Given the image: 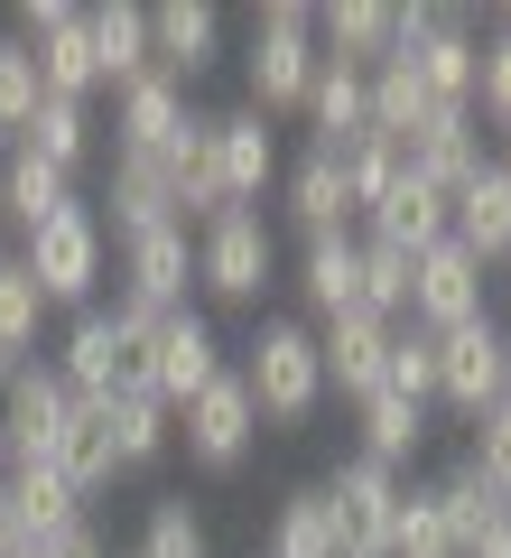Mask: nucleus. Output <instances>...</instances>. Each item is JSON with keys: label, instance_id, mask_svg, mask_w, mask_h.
Segmentation results:
<instances>
[{"label": "nucleus", "instance_id": "nucleus-31", "mask_svg": "<svg viewBox=\"0 0 511 558\" xmlns=\"http://www.w3.org/2000/svg\"><path fill=\"white\" fill-rule=\"evenodd\" d=\"M38 336H47V289L28 279L20 252H0V354L28 363V354H38Z\"/></svg>", "mask_w": 511, "mask_h": 558}, {"label": "nucleus", "instance_id": "nucleus-24", "mask_svg": "<svg viewBox=\"0 0 511 558\" xmlns=\"http://www.w3.org/2000/svg\"><path fill=\"white\" fill-rule=\"evenodd\" d=\"M363 242H391V252H437V242H447V196H437L428 178H400L391 196L373 205V215H363Z\"/></svg>", "mask_w": 511, "mask_h": 558}, {"label": "nucleus", "instance_id": "nucleus-3", "mask_svg": "<svg viewBox=\"0 0 511 558\" xmlns=\"http://www.w3.org/2000/svg\"><path fill=\"white\" fill-rule=\"evenodd\" d=\"M20 260H28V279L47 289V307H75V317H84L94 289L112 279V233H102V215L75 196L57 223H38V233L20 242Z\"/></svg>", "mask_w": 511, "mask_h": 558}, {"label": "nucleus", "instance_id": "nucleus-15", "mask_svg": "<svg viewBox=\"0 0 511 558\" xmlns=\"http://www.w3.org/2000/svg\"><path fill=\"white\" fill-rule=\"evenodd\" d=\"M102 233L139 242L158 223H178V186H168V159H139V149H112V178H102Z\"/></svg>", "mask_w": 511, "mask_h": 558}, {"label": "nucleus", "instance_id": "nucleus-49", "mask_svg": "<svg viewBox=\"0 0 511 558\" xmlns=\"http://www.w3.org/2000/svg\"><path fill=\"white\" fill-rule=\"evenodd\" d=\"M0 149H10V131H0Z\"/></svg>", "mask_w": 511, "mask_h": 558}, {"label": "nucleus", "instance_id": "nucleus-38", "mask_svg": "<svg viewBox=\"0 0 511 558\" xmlns=\"http://www.w3.org/2000/svg\"><path fill=\"white\" fill-rule=\"evenodd\" d=\"M474 121L511 140V10H492V38H484V65H474Z\"/></svg>", "mask_w": 511, "mask_h": 558}, {"label": "nucleus", "instance_id": "nucleus-37", "mask_svg": "<svg viewBox=\"0 0 511 558\" xmlns=\"http://www.w3.org/2000/svg\"><path fill=\"white\" fill-rule=\"evenodd\" d=\"M381 391H400V400H418V410H437V336H428V326H391Z\"/></svg>", "mask_w": 511, "mask_h": 558}, {"label": "nucleus", "instance_id": "nucleus-6", "mask_svg": "<svg viewBox=\"0 0 511 558\" xmlns=\"http://www.w3.org/2000/svg\"><path fill=\"white\" fill-rule=\"evenodd\" d=\"M178 438H186V465H205V475H233V465L260 447V410H252V391H242L233 363H223V381H205V391L178 410Z\"/></svg>", "mask_w": 511, "mask_h": 558}, {"label": "nucleus", "instance_id": "nucleus-20", "mask_svg": "<svg viewBox=\"0 0 511 558\" xmlns=\"http://www.w3.org/2000/svg\"><path fill=\"white\" fill-rule=\"evenodd\" d=\"M307 149L316 159H344L363 131H373V102H363V65H334V57H316V84H307Z\"/></svg>", "mask_w": 511, "mask_h": 558}, {"label": "nucleus", "instance_id": "nucleus-44", "mask_svg": "<svg viewBox=\"0 0 511 558\" xmlns=\"http://www.w3.org/2000/svg\"><path fill=\"white\" fill-rule=\"evenodd\" d=\"M455 558H511V502H502V512H492V521H484V531H474Z\"/></svg>", "mask_w": 511, "mask_h": 558}, {"label": "nucleus", "instance_id": "nucleus-34", "mask_svg": "<svg viewBox=\"0 0 511 558\" xmlns=\"http://www.w3.org/2000/svg\"><path fill=\"white\" fill-rule=\"evenodd\" d=\"M10 512H20V521H28V539H38V531H57V521H75V512H84V494L38 457V465H10Z\"/></svg>", "mask_w": 511, "mask_h": 558}, {"label": "nucleus", "instance_id": "nucleus-2", "mask_svg": "<svg viewBox=\"0 0 511 558\" xmlns=\"http://www.w3.org/2000/svg\"><path fill=\"white\" fill-rule=\"evenodd\" d=\"M242 84H252V112L279 121L307 102L316 84V10H297V0H270V10H252V38H242Z\"/></svg>", "mask_w": 511, "mask_h": 558}, {"label": "nucleus", "instance_id": "nucleus-16", "mask_svg": "<svg viewBox=\"0 0 511 558\" xmlns=\"http://www.w3.org/2000/svg\"><path fill=\"white\" fill-rule=\"evenodd\" d=\"M400 159H410V178H428L437 196H455V186L484 168V121H474V102H437V112L400 140Z\"/></svg>", "mask_w": 511, "mask_h": 558}, {"label": "nucleus", "instance_id": "nucleus-41", "mask_svg": "<svg viewBox=\"0 0 511 558\" xmlns=\"http://www.w3.org/2000/svg\"><path fill=\"white\" fill-rule=\"evenodd\" d=\"M465 428H474V447H465V465H474V475H484L492 494L511 502V400H492V410H474Z\"/></svg>", "mask_w": 511, "mask_h": 558}, {"label": "nucleus", "instance_id": "nucleus-26", "mask_svg": "<svg viewBox=\"0 0 511 558\" xmlns=\"http://www.w3.org/2000/svg\"><path fill=\"white\" fill-rule=\"evenodd\" d=\"M47 465H57V475L75 484L84 502H94L102 484L121 475V457H112V428H102V400H75V410H65V428H57V447H47Z\"/></svg>", "mask_w": 511, "mask_h": 558}, {"label": "nucleus", "instance_id": "nucleus-50", "mask_svg": "<svg viewBox=\"0 0 511 558\" xmlns=\"http://www.w3.org/2000/svg\"><path fill=\"white\" fill-rule=\"evenodd\" d=\"M20 558H28V549H20Z\"/></svg>", "mask_w": 511, "mask_h": 558}, {"label": "nucleus", "instance_id": "nucleus-30", "mask_svg": "<svg viewBox=\"0 0 511 558\" xmlns=\"http://www.w3.org/2000/svg\"><path fill=\"white\" fill-rule=\"evenodd\" d=\"M102 428H112L121 475H131V465H158V457H168V438H178V418L158 410L149 391H112V400H102Z\"/></svg>", "mask_w": 511, "mask_h": 558}, {"label": "nucleus", "instance_id": "nucleus-11", "mask_svg": "<svg viewBox=\"0 0 511 558\" xmlns=\"http://www.w3.org/2000/svg\"><path fill=\"white\" fill-rule=\"evenodd\" d=\"M205 149H215V178L233 205H260L279 186V121H260L252 102H233V112H205Z\"/></svg>", "mask_w": 511, "mask_h": 558}, {"label": "nucleus", "instance_id": "nucleus-25", "mask_svg": "<svg viewBox=\"0 0 511 558\" xmlns=\"http://www.w3.org/2000/svg\"><path fill=\"white\" fill-rule=\"evenodd\" d=\"M84 38H94V75L121 94L131 75H149V0H94Z\"/></svg>", "mask_w": 511, "mask_h": 558}, {"label": "nucleus", "instance_id": "nucleus-46", "mask_svg": "<svg viewBox=\"0 0 511 558\" xmlns=\"http://www.w3.org/2000/svg\"><path fill=\"white\" fill-rule=\"evenodd\" d=\"M492 168H502V186H511V149H502V159H492Z\"/></svg>", "mask_w": 511, "mask_h": 558}, {"label": "nucleus", "instance_id": "nucleus-33", "mask_svg": "<svg viewBox=\"0 0 511 558\" xmlns=\"http://www.w3.org/2000/svg\"><path fill=\"white\" fill-rule=\"evenodd\" d=\"M20 149H38L47 168H65V178H75V168L94 159V121H84V102H57V94H38V112H28Z\"/></svg>", "mask_w": 511, "mask_h": 558}, {"label": "nucleus", "instance_id": "nucleus-22", "mask_svg": "<svg viewBox=\"0 0 511 558\" xmlns=\"http://www.w3.org/2000/svg\"><path fill=\"white\" fill-rule=\"evenodd\" d=\"M297 307H307V326L354 317V307H363V233L297 242Z\"/></svg>", "mask_w": 511, "mask_h": 558}, {"label": "nucleus", "instance_id": "nucleus-35", "mask_svg": "<svg viewBox=\"0 0 511 558\" xmlns=\"http://www.w3.org/2000/svg\"><path fill=\"white\" fill-rule=\"evenodd\" d=\"M131 558H215V539H205V521H196L186 494H158L149 512H139V549Z\"/></svg>", "mask_w": 511, "mask_h": 558}, {"label": "nucleus", "instance_id": "nucleus-7", "mask_svg": "<svg viewBox=\"0 0 511 558\" xmlns=\"http://www.w3.org/2000/svg\"><path fill=\"white\" fill-rule=\"evenodd\" d=\"M10 38L38 57V94L84 102V94L102 84V75H94V38H84V10H75V0H28Z\"/></svg>", "mask_w": 511, "mask_h": 558}, {"label": "nucleus", "instance_id": "nucleus-18", "mask_svg": "<svg viewBox=\"0 0 511 558\" xmlns=\"http://www.w3.org/2000/svg\"><path fill=\"white\" fill-rule=\"evenodd\" d=\"M279 215H289L297 242H334V233H354V196H344V168L334 159H289L279 168Z\"/></svg>", "mask_w": 511, "mask_h": 558}, {"label": "nucleus", "instance_id": "nucleus-17", "mask_svg": "<svg viewBox=\"0 0 511 558\" xmlns=\"http://www.w3.org/2000/svg\"><path fill=\"white\" fill-rule=\"evenodd\" d=\"M149 65L196 94L205 65H223V10L215 0H158L149 10Z\"/></svg>", "mask_w": 511, "mask_h": 558}, {"label": "nucleus", "instance_id": "nucleus-21", "mask_svg": "<svg viewBox=\"0 0 511 558\" xmlns=\"http://www.w3.org/2000/svg\"><path fill=\"white\" fill-rule=\"evenodd\" d=\"M447 242H465L484 270H511V186H502V168H492V159L447 196Z\"/></svg>", "mask_w": 511, "mask_h": 558}, {"label": "nucleus", "instance_id": "nucleus-9", "mask_svg": "<svg viewBox=\"0 0 511 558\" xmlns=\"http://www.w3.org/2000/svg\"><path fill=\"white\" fill-rule=\"evenodd\" d=\"M65 410H75V391H65V373H57L47 354H28L20 373L0 381V457H10V465H38L47 447H57Z\"/></svg>", "mask_w": 511, "mask_h": 558}, {"label": "nucleus", "instance_id": "nucleus-45", "mask_svg": "<svg viewBox=\"0 0 511 558\" xmlns=\"http://www.w3.org/2000/svg\"><path fill=\"white\" fill-rule=\"evenodd\" d=\"M502 400H511V326H502Z\"/></svg>", "mask_w": 511, "mask_h": 558}, {"label": "nucleus", "instance_id": "nucleus-48", "mask_svg": "<svg viewBox=\"0 0 511 558\" xmlns=\"http://www.w3.org/2000/svg\"><path fill=\"white\" fill-rule=\"evenodd\" d=\"M0 252H10V223H0Z\"/></svg>", "mask_w": 511, "mask_h": 558}, {"label": "nucleus", "instance_id": "nucleus-28", "mask_svg": "<svg viewBox=\"0 0 511 558\" xmlns=\"http://www.w3.org/2000/svg\"><path fill=\"white\" fill-rule=\"evenodd\" d=\"M363 102H373V140H410L418 121L437 112V94L418 84V65H410V57H381V65H363Z\"/></svg>", "mask_w": 511, "mask_h": 558}, {"label": "nucleus", "instance_id": "nucleus-1", "mask_svg": "<svg viewBox=\"0 0 511 558\" xmlns=\"http://www.w3.org/2000/svg\"><path fill=\"white\" fill-rule=\"evenodd\" d=\"M233 373H242V391H252V410L270 418V428H307V418L326 410V363H316V326L307 317H260Z\"/></svg>", "mask_w": 511, "mask_h": 558}, {"label": "nucleus", "instance_id": "nucleus-29", "mask_svg": "<svg viewBox=\"0 0 511 558\" xmlns=\"http://www.w3.org/2000/svg\"><path fill=\"white\" fill-rule=\"evenodd\" d=\"M316 57L381 65L391 57V10H381V0H334V10H316Z\"/></svg>", "mask_w": 511, "mask_h": 558}, {"label": "nucleus", "instance_id": "nucleus-10", "mask_svg": "<svg viewBox=\"0 0 511 558\" xmlns=\"http://www.w3.org/2000/svg\"><path fill=\"white\" fill-rule=\"evenodd\" d=\"M196 121H205V112H196V94H186L178 75H158V65H149V75H131V84L112 94V149L168 159V149H178Z\"/></svg>", "mask_w": 511, "mask_h": 558}, {"label": "nucleus", "instance_id": "nucleus-14", "mask_svg": "<svg viewBox=\"0 0 511 558\" xmlns=\"http://www.w3.org/2000/svg\"><path fill=\"white\" fill-rule=\"evenodd\" d=\"M437 400H447L455 418H474V410L502 400V326H492V307L437 336Z\"/></svg>", "mask_w": 511, "mask_h": 558}, {"label": "nucleus", "instance_id": "nucleus-27", "mask_svg": "<svg viewBox=\"0 0 511 558\" xmlns=\"http://www.w3.org/2000/svg\"><path fill=\"white\" fill-rule=\"evenodd\" d=\"M418 447H428V410L418 400H400V391H373V400H354V457H373V465H410Z\"/></svg>", "mask_w": 511, "mask_h": 558}, {"label": "nucleus", "instance_id": "nucleus-4", "mask_svg": "<svg viewBox=\"0 0 511 558\" xmlns=\"http://www.w3.org/2000/svg\"><path fill=\"white\" fill-rule=\"evenodd\" d=\"M279 279V233L260 205H223L215 223L196 233V289L223 307H260V289Z\"/></svg>", "mask_w": 511, "mask_h": 558}, {"label": "nucleus", "instance_id": "nucleus-19", "mask_svg": "<svg viewBox=\"0 0 511 558\" xmlns=\"http://www.w3.org/2000/svg\"><path fill=\"white\" fill-rule=\"evenodd\" d=\"M316 363H326V391L334 400H373L381 391V363H391V326L381 317H326L316 326Z\"/></svg>", "mask_w": 511, "mask_h": 558}, {"label": "nucleus", "instance_id": "nucleus-47", "mask_svg": "<svg viewBox=\"0 0 511 558\" xmlns=\"http://www.w3.org/2000/svg\"><path fill=\"white\" fill-rule=\"evenodd\" d=\"M10 373H20V363H10V354H0V381H10Z\"/></svg>", "mask_w": 511, "mask_h": 558}, {"label": "nucleus", "instance_id": "nucleus-32", "mask_svg": "<svg viewBox=\"0 0 511 558\" xmlns=\"http://www.w3.org/2000/svg\"><path fill=\"white\" fill-rule=\"evenodd\" d=\"M260 558H334V512H326V484H297V494L270 512V549H260Z\"/></svg>", "mask_w": 511, "mask_h": 558}, {"label": "nucleus", "instance_id": "nucleus-12", "mask_svg": "<svg viewBox=\"0 0 511 558\" xmlns=\"http://www.w3.org/2000/svg\"><path fill=\"white\" fill-rule=\"evenodd\" d=\"M186 289H196V233H186V223H158V233L121 242V289L112 299L149 307V317H178Z\"/></svg>", "mask_w": 511, "mask_h": 558}, {"label": "nucleus", "instance_id": "nucleus-5", "mask_svg": "<svg viewBox=\"0 0 511 558\" xmlns=\"http://www.w3.org/2000/svg\"><path fill=\"white\" fill-rule=\"evenodd\" d=\"M326 512H334V558H391V521H400V475L373 457H344L326 475Z\"/></svg>", "mask_w": 511, "mask_h": 558}, {"label": "nucleus", "instance_id": "nucleus-42", "mask_svg": "<svg viewBox=\"0 0 511 558\" xmlns=\"http://www.w3.org/2000/svg\"><path fill=\"white\" fill-rule=\"evenodd\" d=\"M28 112H38V57H28L20 38H0V131L20 140Z\"/></svg>", "mask_w": 511, "mask_h": 558}, {"label": "nucleus", "instance_id": "nucleus-13", "mask_svg": "<svg viewBox=\"0 0 511 558\" xmlns=\"http://www.w3.org/2000/svg\"><path fill=\"white\" fill-rule=\"evenodd\" d=\"M484 260L465 252V242H437V252L410 260V326H428V336H447V326L484 317Z\"/></svg>", "mask_w": 511, "mask_h": 558}, {"label": "nucleus", "instance_id": "nucleus-39", "mask_svg": "<svg viewBox=\"0 0 511 558\" xmlns=\"http://www.w3.org/2000/svg\"><path fill=\"white\" fill-rule=\"evenodd\" d=\"M363 317L410 326V252H391V242H363Z\"/></svg>", "mask_w": 511, "mask_h": 558}, {"label": "nucleus", "instance_id": "nucleus-23", "mask_svg": "<svg viewBox=\"0 0 511 558\" xmlns=\"http://www.w3.org/2000/svg\"><path fill=\"white\" fill-rule=\"evenodd\" d=\"M65 205H75V178H65V168H47L38 149H20V140H10V149H0V223L28 242L38 223H57Z\"/></svg>", "mask_w": 511, "mask_h": 558}, {"label": "nucleus", "instance_id": "nucleus-40", "mask_svg": "<svg viewBox=\"0 0 511 558\" xmlns=\"http://www.w3.org/2000/svg\"><path fill=\"white\" fill-rule=\"evenodd\" d=\"M391 558H455V549H447V521H437V494H428V484H400Z\"/></svg>", "mask_w": 511, "mask_h": 558}, {"label": "nucleus", "instance_id": "nucleus-8", "mask_svg": "<svg viewBox=\"0 0 511 558\" xmlns=\"http://www.w3.org/2000/svg\"><path fill=\"white\" fill-rule=\"evenodd\" d=\"M139 363H149L158 410L178 418L205 381H223V336H215V317H205V307H178V317H158V336H149V354H139Z\"/></svg>", "mask_w": 511, "mask_h": 558}, {"label": "nucleus", "instance_id": "nucleus-36", "mask_svg": "<svg viewBox=\"0 0 511 558\" xmlns=\"http://www.w3.org/2000/svg\"><path fill=\"white\" fill-rule=\"evenodd\" d=\"M334 168H344V196H354V223L373 215V205L391 196L400 178H410V159H400V140H373V131H363V140H354V149H344Z\"/></svg>", "mask_w": 511, "mask_h": 558}, {"label": "nucleus", "instance_id": "nucleus-43", "mask_svg": "<svg viewBox=\"0 0 511 558\" xmlns=\"http://www.w3.org/2000/svg\"><path fill=\"white\" fill-rule=\"evenodd\" d=\"M28 558H112V539L94 531V512H75V521H57V531L28 539Z\"/></svg>", "mask_w": 511, "mask_h": 558}]
</instances>
